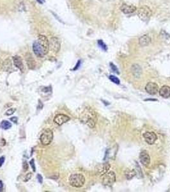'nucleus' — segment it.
Segmentation results:
<instances>
[{
    "label": "nucleus",
    "mask_w": 170,
    "mask_h": 192,
    "mask_svg": "<svg viewBox=\"0 0 170 192\" xmlns=\"http://www.w3.org/2000/svg\"><path fill=\"white\" fill-rule=\"evenodd\" d=\"M38 41L40 44L41 46H42L44 49L45 51L46 52L47 54H48L49 50V41L45 35H40L38 37Z\"/></svg>",
    "instance_id": "obj_8"
},
{
    "label": "nucleus",
    "mask_w": 170,
    "mask_h": 192,
    "mask_svg": "<svg viewBox=\"0 0 170 192\" xmlns=\"http://www.w3.org/2000/svg\"><path fill=\"white\" fill-rule=\"evenodd\" d=\"M13 61H14V64L15 67L19 69L22 72H24V65L23 64V60H22L21 57H20V56L18 55H15V56H13Z\"/></svg>",
    "instance_id": "obj_14"
},
{
    "label": "nucleus",
    "mask_w": 170,
    "mask_h": 192,
    "mask_svg": "<svg viewBox=\"0 0 170 192\" xmlns=\"http://www.w3.org/2000/svg\"><path fill=\"white\" fill-rule=\"evenodd\" d=\"M3 69L6 71H8L12 67V63L10 61V59L7 58L3 62Z\"/></svg>",
    "instance_id": "obj_21"
},
{
    "label": "nucleus",
    "mask_w": 170,
    "mask_h": 192,
    "mask_svg": "<svg viewBox=\"0 0 170 192\" xmlns=\"http://www.w3.org/2000/svg\"><path fill=\"white\" fill-rule=\"evenodd\" d=\"M140 162L143 166H149L150 164V157L146 150L142 151L140 155Z\"/></svg>",
    "instance_id": "obj_11"
},
{
    "label": "nucleus",
    "mask_w": 170,
    "mask_h": 192,
    "mask_svg": "<svg viewBox=\"0 0 170 192\" xmlns=\"http://www.w3.org/2000/svg\"><path fill=\"white\" fill-rule=\"evenodd\" d=\"M159 92L160 96L163 98H169L170 97V87L168 85L162 86L160 89Z\"/></svg>",
    "instance_id": "obj_16"
},
{
    "label": "nucleus",
    "mask_w": 170,
    "mask_h": 192,
    "mask_svg": "<svg viewBox=\"0 0 170 192\" xmlns=\"http://www.w3.org/2000/svg\"><path fill=\"white\" fill-rule=\"evenodd\" d=\"M15 112V108H10L8 110L7 112L5 113V115L9 116V115H12V114H14V113Z\"/></svg>",
    "instance_id": "obj_25"
},
{
    "label": "nucleus",
    "mask_w": 170,
    "mask_h": 192,
    "mask_svg": "<svg viewBox=\"0 0 170 192\" xmlns=\"http://www.w3.org/2000/svg\"><path fill=\"white\" fill-rule=\"evenodd\" d=\"M79 119L82 122L86 124L90 128L95 127L97 121L95 112L90 107H87L83 110V112L81 113Z\"/></svg>",
    "instance_id": "obj_1"
},
{
    "label": "nucleus",
    "mask_w": 170,
    "mask_h": 192,
    "mask_svg": "<svg viewBox=\"0 0 170 192\" xmlns=\"http://www.w3.org/2000/svg\"><path fill=\"white\" fill-rule=\"evenodd\" d=\"M143 137L146 142L149 145H153L155 142L157 138L156 134L153 132H146L145 133H144Z\"/></svg>",
    "instance_id": "obj_10"
},
{
    "label": "nucleus",
    "mask_w": 170,
    "mask_h": 192,
    "mask_svg": "<svg viewBox=\"0 0 170 192\" xmlns=\"http://www.w3.org/2000/svg\"><path fill=\"white\" fill-rule=\"evenodd\" d=\"M110 66H111V68L112 69V70L113 71L115 72L116 74H119V72H118V70L117 67H116L114 64H113L112 63H111V64H110Z\"/></svg>",
    "instance_id": "obj_27"
},
{
    "label": "nucleus",
    "mask_w": 170,
    "mask_h": 192,
    "mask_svg": "<svg viewBox=\"0 0 170 192\" xmlns=\"http://www.w3.org/2000/svg\"><path fill=\"white\" fill-rule=\"evenodd\" d=\"M70 121V117L64 114H58L54 118L55 123L59 125L64 124Z\"/></svg>",
    "instance_id": "obj_12"
},
{
    "label": "nucleus",
    "mask_w": 170,
    "mask_h": 192,
    "mask_svg": "<svg viewBox=\"0 0 170 192\" xmlns=\"http://www.w3.org/2000/svg\"><path fill=\"white\" fill-rule=\"evenodd\" d=\"M49 48H51L52 51L55 53L59 51L61 48V43L58 37H53L51 38L49 40Z\"/></svg>",
    "instance_id": "obj_7"
},
{
    "label": "nucleus",
    "mask_w": 170,
    "mask_h": 192,
    "mask_svg": "<svg viewBox=\"0 0 170 192\" xmlns=\"http://www.w3.org/2000/svg\"><path fill=\"white\" fill-rule=\"evenodd\" d=\"M37 1L40 4H44L45 3V0H37Z\"/></svg>",
    "instance_id": "obj_35"
},
{
    "label": "nucleus",
    "mask_w": 170,
    "mask_h": 192,
    "mask_svg": "<svg viewBox=\"0 0 170 192\" xmlns=\"http://www.w3.org/2000/svg\"><path fill=\"white\" fill-rule=\"evenodd\" d=\"M37 177V179H38V181H39L40 183H42V182H43L42 176L40 174H38Z\"/></svg>",
    "instance_id": "obj_30"
},
{
    "label": "nucleus",
    "mask_w": 170,
    "mask_h": 192,
    "mask_svg": "<svg viewBox=\"0 0 170 192\" xmlns=\"http://www.w3.org/2000/svg\"><path fill=\"white\" fill-rule=\"evenodd\" d=\"M145 90L150 95H155L159 92V87L155 83L149 82L146 85Z\"/></svg>",
    "instance_id": "obj_9"
},
{
    "label": "nucleus",
    "mask_w": 170,
    "mask_h": 192,
    "mask_svg": "<svg viewBox=\"0 0 170 192\" xmlns=\"http://www.w3.org/2000/svg\"><path fill=\"white\" fill-rule=\"evenodd\" d=\"M31 177H32V174H31V173H28V174H26V175L25 176L24 181L27 182L28 181H30V179H31Z\"/></svg>",
    "instance_id": "obj_26"
},
{
    "label": "nucleus",
    "mask_w": 170,
    "mask_h": 192,
    "mask_svg": "<svg viewBox=\"0 0 170 192\" xmlns=\"http://www.w3.org/2000/svg\"><path fill=\"white\" fill-rule=\"evenodd\" d=\"M68 181L72 187L81 188L84 184L85 177L81 174H73L69 177Z\"/></svg>",
    "instance_id": "obj_2"
},
{
    "label": "nucleus",
    "mask_w": 170,
    "mask_h": 192,
    "mask_svg": "<svg viewBox=\"0 0 170 192\" xmlns=\"http://www.w3.org/2000/svg\"><path fill=\"white\" fill-rule=\"evenodd\" d=\"M152 10L147 6H143L139 8L138 10V15L141 20L143 21H147L150 19L152 15Z\"/></svg>",
    "instance_id": "obj_3"
},
{
    "label": "nucleus",
    "mask_w": 170,
    "mask_h": 192,
    "mask_svg": "<svg viewBox=\"0 0 170 192\" xmlns=\"http://www.w3.org/2000/svg\"><path fill=\"white\" fill-rule=\"evenodd\" d=\"M121 11L125 14H132L136 10V7L133 5H129L124 3L120 7Z\"/></svg>",
    "instance_id": "obj_13"
},
{
    "label": "nucleus",
    "mask_w": 170,
    "mask_h": 192,
    "mask_svg": "<svg viewBox=\"0 0 170 192\" xmlns=\"http://www.w3.org/2000/svg\"><path fill=\"white\" fill-rule=\"evenodd\" d=\"M98 45L99 46L100 48H101L104 51H107V49H108V48H107V46L105 44L104 42L102 41V40H98Z\"/></svg>",
    "instance_id": "obj_23"
},
{
    "label": "nucleus",
    "mask_w": 170,
    "mask_h": 192,
    "mask_svg": "<svg viewBox=\"0 0 170 192\" xmlns=\"http://www.w3.org/2000/svg\"><path fill=\"white\" fill-rule=\"evenodd\" d=\"M53 139V133L52 130L48 129L43 132L40 136V141L44 146H48L51 143Z\"/></svg>",
    "instance_id": "obj_5"
},
{
    "label": "nucleus",
    "mask_w": 170,
    "mask_h": 192,
    "mask_svg": "<svg viewBox=\"0 0 170 192\" xmlns=\"http://www.w3.org/2000/svg\"><path fill=\"white\" fill-rule=\"evenodd\" d=\"M5 157L4 156H1V158H0V167L2 166V165H3V163L5 162Z\"/></svg>",
    "instance_id": "obj_32"
},
{
    "label": "nucleus",
    "mask_w": 170,
    "mask_h": 192,
    "mask_svg": "<svg viewBox=\"0 0 170 192\" xmlns=\"http://www.w3.org/2000/svg\"><path fill=\"white\" fill-rule=\"evenodd\" d=\"M3 182L0 180V191H1L3 190Z\"/></svg>",
    "instance_id": "obj_34"
},
{
    "label": "nucleus",
    "mask_w": 170,
    "mask_h": 192,
    "mask_svg": "<svg viewBox=\"0 0 170 192\" xmlns=\"http://www.w3.org/2000/svg\"><path fill=\"white\" fill-rule=\"evenodd\" d=\"M23 167L24 169V171H27L28 169V165L26 162H24L23 163Z\"/></svg>",
    "instance_id": "obj_29"
},
{
    "label": "nucleus",
    "mask_w": 170,
    "mask_h": 192,
    "mask_svg": "<svg viewBox=\"0 0 170 192\" xmlns=\"http://www.w3.org/2000/svg\"><path fill=\"white\" fill-rule=\"evenodd\" d=\"M136 171H134V170L133 169H129L127 168L126 171H125V177L129 180H130V179H133L135 175H136Z\"/></svg>",
    "instance_id": "obj_20"
},
{
    "label": "nucleus",
    "mask_w": 170,
    "mask_h": 192,
    "mask_svg": "<svg viewBox=\"0 0 170 192\" xmlns=\"http://www.w3.org/2000/svg\"><path fill=\"white\" fill-rule=\"evenodd\" d=\"M151 42V38L148 35H144L139 39V43L141 46H147Z\"/></svg>",
    "instance_id": "obj_17"
},
{
    "label": "nucleus",
    "mask_w": 170,
    "mask_h": 192,
    "mask_svg": "<svg viewBox=\"0 0 170 192\" xmlns=\"http://www.w3.org/2000/svg\"><path fill=\"white\" fill-rule=\"evenodd\" d=\"M81 65V60H79L77 63V64L75 65V67L73 69V71H75V70H77V69H79V66Z\"/></svg>",
    "instance_id": "obj_31"
},
{
    "label": "nucleus",
    "mask_w": 170,
    "mask_h": 192,
    "mask_svg": "<svg viewBox=\"0 0 170 192\" xmlns=\"http://www.w3.org/2000/svg\"><path fill=\"white\" fill-rule=\"evenodd\" d=\"M10 121H12L14 122V123L17 124V121H18V119L16 117H12L10 118Z\"/></svg>",
    "instance_id": "obj_33"
},
{
    "label": "nucleus",
    "mask_w": 170,
    "mask_h": 192,
    "mask_svg": "<svg viewBox=\"0 0 170 192\" xmlns=\"http://www.w3.org/2000/svg\"><path fill=\"white\" fill-rule=\"evenodd\" d=\"M30 164L31 166V168H32L33 172H35L36 171V168H35V161H34V159H32L30 162Z\"/></svg>",
    "instance_id": "obj_28"
},
{
    "label": "nucleus",
    "mask_w": 170,
    "mask_h": 192,
    "mask_svg": "<svg viewBox=\"0 0 170 192\" xmlns=\"http://www.w3.org/2000/svg\"><path fill=\"white\" fill-rule=\"evenodd\" d=\"M116 181V175L114 172H107L104 175H103L102 182L105 186H112Z\"/></svg>",
    "instance_id": "obj_4"
},
{
    "label": "nucleus",
    "mask_w": 170,
    "mask_h": 192,
    "mask_svg": "<svg viewBox=\"0 0 170 192\" xmlns=\"http://www.w3.org/2000/svg\"><path fill=\"white\" fill-rule=\"evenodd\" d=\"M110 168V165L109 163H104V164L99 166V168L97 169V171H98V174L100 175H104L107 172H108L109 169Z\"/></svg>",
    "instance_id": "obj_18"
},
{
    "label": "nucleus",
    "mask_w": 170,
    "mask_h": 192,
    "mask_svg": "<svg viewBox=\"0 0 170 192\" xmlns=\"http://www.w3.org/2000/svg\"><path fill=\"white\" fill-rule=\"evenodd\" d=\"M12 127V124L10 122H8V121H3L1 124H0V128L3 130H8Z\"/></svg>",
    "instance_id": "obj_22"
},
{
    "label": "nucleus",
    "mask_w": 170,
    "mask_h": 192,
    "mask_svg": "<svg viewBox=\"0 0 170 192\" xmlns=\"http://www.w3.org/2000/svg\"><path fill=\"white\" fill-rule=\"evenodd\" d=\"M25 59H26V62L28 68L30 69H34L35 68L36 63L31 53H26V55H25Z\"/></svg>",
    "instance_id": "obj_15"
},
{
    "label": "nucleus",
    "mask_w": 170,
    "mask_h": 192,
    "mask_svg": "<svg viewBox=\"0 0 170 192\" xmlns=\"http://www.w3.org/2000/svg\"><path fill=\"white\" fill-rule=\"evenodd\" d=\"M33 51L37 57L43 58L46 55H47L44 49L41 46L38 40H36L33 43Z\"/></svg>",
    "instance_id": "obj_6"
},
{
    "label": "nucleus",
    "mask_w": 170,
    "mask_h": 192,
    "mask_svg": "<svg viewBox=\"0 0 170 192\" xmlns=\"http://www.w3.org/2000/svg\"><path fill=\"white\" fill-rule=\"evenodd\" d=\"M109 78V80L112 81V82L115 83L116 84H120V82L118 78L117 77L115 76H112V75L110 76Z\"/></svg>",
    "instance_id": "obj_24"
},
{
    "label": "nucleus",
    "mask_w": 170,
    "mask_h": 192,
    "mask_svg": "<svg viewBox=\"0 0 170 192\" xmlns=\"http://www.w3.org/2000/svg\"><path fill=\"white\" fill-rule=\"evenodd\" d=\"M132 71L133 72V74L136 77H140L141 72H142L141 68L140 67V66L138 65V64H134L133 65V67H132Z\"/></svg>",
    "instance_id": "obj_19"
}]
</instances>
